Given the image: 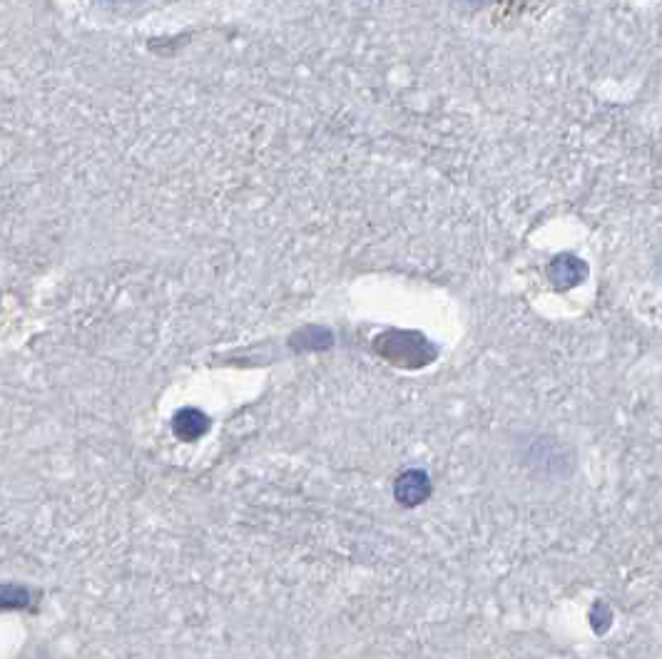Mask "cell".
I'll use <instances>...</instances> for the list:
<instances>
[{
  "instance_id": "cell-1",
  "label": "cell",
  "mask_w": 662,
  "mask_h": 659,
  "mask_svg": "<svg viewBox=\"0 0 662 659\" xmlns=\"http://www.w3.org/2000/svg\"><path fill=\"white\" fill-rule=\"evenodd\" d=\"M431 495L429 475L424 471H409L396 480V500L404 505H419Z\"/></svg>"
},
{
  "instance_id": "cell-2",
  "label": "cell",
  "mask_w": 662,
  "mask_h": 659,
  "mask_svg": "<svg viewBox=\"0 0 662 659\" xmlns=\"http://www.w3.org/2000/svg\"><path fill=\"white\" fill-rule=\"evenodd\" d=\"M207 428H210V421H207L200 411H190V408H187V411L175 416V433L182 441H195Z\"/></svg>"
},
{
  "instance_id": "cell-3",
  "label": "cell",
  "mask_w": 662,
  "mask_h": 659,
  "mask_svg": "<svg viewBox=\"0 0 662 659\" xmlns=\"http://www.w3.org/2000/svg\"><path fill=\"white\" fill-rule=\"evenodd\" d=\"M28 592L15 585H0V607H25Z\"/></svg>"
}]
</instances>
